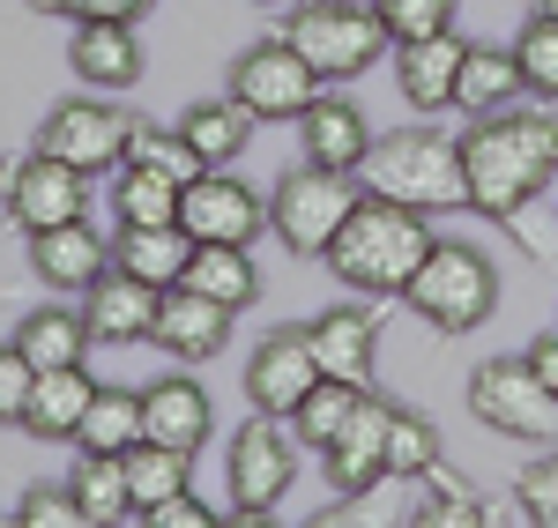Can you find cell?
Wrapping results in <instances>:
<instances>
[{
    "instance_id": "cell-1",
    "label": "cell",
    "mask_w": 558,
    "mask_h": 528,
    "mask_svg": "<svg viewBox=\"0 0 558 528\" xmlns=\"http://www.w3.org/2000/svg\"><path fill=\"white\" fill-rule=\"evenodd\" d=\"M462 179L476 217L521 223V209L558 186V112H476V127L462 134Z\"/></svg>"
},
{
    "instance_id": "cell-2",
    "label": "cell",
    "mask_w": 558,
    "mask_h": 528,
    "mask_svg": "<svg viewBox=\"0 0 558 528\" xmlns=\"http://www.w3.org/2000/svg\"><path fill=\"white\" fill-rule=\"evenodd\" d=\"M432 238L439 231L425 223V209L387 201V194H357V209L343 217L336 246H328V268H336V283L357 291V298H402L410 275L425 268Z\"/></svg>"
},
{
    "instance_id": "cell-3",
    "label": "cell",
    "mask_w": 558,
    "mask_h": 528,
    "mask_svg": "<svg viewBox=\"0 0 558 528\" xmlns=\"http://www.w3.org/2000/svg\"><path fill=\"white\" fill-rule=\"evenodd\" d=\"M365 194H387V201H410V209H470V179H462V142L439 127H395L373 134L365 149Z\"/></svg>"
},
{
    "instance_id": "cell-4",
    "label": "cell",
    "mask_w": 558,
    "mask_h": 528,
    "mask_svg": "<svg viewBox=\"0 0 558 528\" xmlns=\"http://www.w3.org/2000/svg\"><path fill=\"white\" fill-rule=\"evenodd\" d=\"M402 306L417 312L425 328H439V335H470V328H484L499 312V268L470 238H432V254L410 275Z\"/></svg>"
},
{
    "instance_id": "cell-5",
    "label": "cell",
    "mask_w": 558,
    "mask_h": 528,
    "mask_svg": "<svg viewBox=\"0 0 558 528\" xmlns=\"http://www.w3.org/2000/svg\"><path fill=\"white\" fill-rule=\"evenodd\" d=\"M365 179L357 172H328V164H291V172L268 186V231L283 238V254L299 261H328L343 217L357 209Z\"/></svg>"
},
{
    "instance_id": "cell-6",
    "label": "cell",
    "mask_w": 558,
    "mask_h": 528,
    "mask_svg": "<svg viewBox=\"0 0 558 528\" xmlns=\"http://www.w3.org/2000/svg\"><path fill=\"white\" fill-rule=\"evenodd\" d=\"M283 38L313 60L320 83H357V75L380 67V52H387V30H380V15H373V0H291Z\"/></svg>"
},
{
    "instance_id": "cell-7",
    "label": "cell",
    "mask_w": 558,
    "mask_h": 528,
    "mask_svg": "<svg viewBox=\"0 0 558 528\" xmlns=\"http://www.w3.org/2000/svg\"><path fill=\"white\" fill-rule=\"evenodd\" d=\"M223 484H231V521L260 528L283 506V491L299 484V432H283V417L254 409L223 446Z\"/></svg>"
},
{
    "instance_id": "cell-8",
    "label": "cell",
    "mask_w": 558,
    "mask_h": 528,
    "mask_svg": "<svg viewBox=\"0 0 558 528\" xmlns=\"http://www.w3.org/2000/svg\"><path fill=\"white\" fill-rule=\"evenodd\" d=\"M470 417L499 440H529V446H551L558 440V395L529 372V357H484L470 372Z\"/></svg>"
},
{
    "instance_id": "cell-9",
    "label": "cell",
    "mask_w": 558,
    "mask_h": 528,
    "mask_svg": "<svg viewBox=\"0 0 558 528\" xmlns=\"http://www.w3.org/2000/svg\"><path fill=\"white\" fill-rule=\"evenodd\" d=\"M128 127H134L128 105H120L112 89H89V97H60V105L45 112L38 134H31V149L75 164V172H112V164L128 157Z\"/></svg>"
},
{
    "instance_id": "cell-10",
    "label": "cell",
    "mask_w": 558,
    "mask_h": 528,
    "mask_svg": "<svg viewBox=\"0 0 558 528\" xmlns=\"http://www.w3.org/2000/svg\"><path fill=\"white\" fill-rule=\"evenodd\" d=\"M0 209H8V223L23 238L45 231V223H75V217H89V172L45 157V149L0 157Z\"/></svg>"
},
{
    "instance_id": "cell-11",
    "label": "cell",
    "mask_w": 558,
    "mask_h": 528,
    "mask_svg": "<svg viewBox=\"0 0 558 528\" xmlns=\"http://www.w3.org/2000/svg\"><path fill=\"white\" fill-rule=\"evenodd\" d=\"M223 89H231V97H239L254 120H299V112H305V105H313L328 83L313 75V60H305L299 45L276 30V38L246 45V52L231 60V83H223Z\"/></svg>"
},
{
    "instance_id": "cell-12",
    "label": "cell",
    "mask_w": 558,
    "mask_h": 528,
    "mask_svg": "<svg viewBox=\"0 0 558 528\" xmlns=\"http://www.w3.org/2000/svg\"><path fill=\"white\" fill-rule=\"evenodd\" d=\"M179 223L202 238V246H254L268 231V194L246 186L231 164H209L179 186Z\"/></svg>"
},
{
    "instance_id": "cell-13",
    "label": "cell",
    "mask_w": 558,
    "mask_h": 528,
    "mask_svg": "<svg viewBox=\"0 0 558 528\" xmlns=\"http://www.w3.org/2000/svg\"><path fill=\"white\" fill-rule=\"evenodd\" d=\"M320 380H328V372H320V357H313V335L291 328V320L268 328L254 343V357H246V402L268 409V417H283V425H291V409H299Z\"/></svg>"
},
{
    "instance_id": "cell-14",
    "label": "cell",
    "mask_w": 558,
    "mask_h": 528,
    "mask_svg": "<svg viewBox=\"0 0 558 528\" xmlns=\"http://www.w3.org/2000/svg\"><path fill=\"white\" fill-rule=\"evenodd\" d=\"M112 268V238L97 231L89 217L75 223H45V231H31V275H38L52 298H83L89 283Z\"/></svg>"
},
{
    "instance_id": "cell-15",
    "label": "cell",
    "mask_w": 558,
    "mask_h": 528,
    "mask_svg": "<svg viewBox=\"0 0 558 528\" xmlns=\"http://www.w3.org/2000/svg\"><path fill=\"white\" fill-rule=\"evenodd\" d=\"M387 425H395V402H380L373 388H365V395H357V409H350V425H343L328 446H320L328 491L357 499V491L380 484V477H387Z\"/></svg>"
},
{
    "instance_id": "cell-16",
    "label": "cell",
    "mask_w": 558,
    "mask_h": 528,
    "mask_svg": "<svg viewBox=\"0 0 558 528\" xmlns=\"http://www.w3.org/2000/svg\"><path fill=\"white\" fill-rule=\"evenodd\" d=\"M231 320H239V312L216 306L209 291L172 283V291L157 298V328H149V343H157L165 357H179V365H209V357H223V343H231Z\"/></svg>"
},
{
    "instance_id": "cell-17",
    "label": "cell",
    "mask_w": 558,
    "mask_h": 528,
    "mask_svg": "<svg viewBox=\"0 0 558 528\" xmlns=\"http://www.w3.org/2000/svg\"><path fill=\"white\" fill-rule=\"evenodd\" d=\"M291 127H299L305 164H328V172H357L365 149H373V120L357 112V97H343V83H328Z\"/></svg>"
},
{
    "instance_id": "cell-18",
    "label": "cell",
    "mask_w": 558,
    "mask_h": 528,
    "mask_svg": "<svg viewBox=\"0 0 558 528\" xmlns=\"http://www.w3.org/2000/svg\"><path fill=\"white\" fill-rule=\"evenodd\" d=\"M216 432V409H209V388L194 372H165L142 388V440H165L179 454H202Z\"/></svg>"
},
{
    "instance_id": "cell-19",
    "label": "cell",
    "mask_w": 558,
    "mask_h": 528,
    "mask_svg": "<svg viewBox=\"0 0 558 528\" xmlns=\"http://www.w3.org/2000/svg\"><path fill=\"white\" fill-rule=\"evenodd\" d=\"M157 283H142L128 268H105L97 283L83 291V312H89V335L105 343V351H128V343H149V328H157Z\"/></svg>"
},
{
    "instance_id": "cell-20",
    "label": "cell",
    "mask_w": 558,
    "mask_h": 528,
    "mask_svg": "<svg viewBox=\"0 0 558 528\" xmlns=\"http://www.w3.org/2000/svg\"><path fill=\"white\" fill-rule=\"evenodd\" d=\"M313 335V357L328 380H350V388H373V357H380V312L373 306H328L305 320Z\"/></svg>"
},
{
    "instance_id": "cell-21",
    "label": "cell",
    "mask_w": 558,
    "mask_h": 528,
    "mask_svg": "<svg viewBox=\"0 0 558 528\" xmlns=\"http://www.w3.org/2000/svg\"><path fill=\"white\" fill-rule=\"evenodd\" d=\"M68 67H75V83L83 89H134L142 83V38H134V23H105V15H89L75 23V38H68Z\"/></svg>"
},
{
    "instance_id": "cell-22",
    "label": "cell",
    "mask_w": 558,
    "mask_h": 528,
    "mask_svg": "<svg viewBox=\"0 0 558 528\" xmlns=\"http://www.w3.org/2000/svg\"><path fill=\"white\" fill-rule=\"evenodd\" d=\"M462 52H470V45L454 38V30L395 45V89H402V105H410V112H447V105H454V83H462Z\"/></svg>"
},
{
    "instance_id": "cell-23",
    "label": "cell",
    "mask_w": 558,
    "mask_h": 528,
    "mask_svg": "<svg viewBox=\"0 0 558 528\" xmlns=\"http://www.w3.org/2000/svg\"><path fill=\"white\" fill-rule=\"evenodd\" d=\"M194 231L186 223H120L112 231V268H128V275H142V283H157V291H172L179 275H186V261H194Z\"/></svg>"
},
{
    "instance_id": "cell-24",
    "label": "cell",
    "mask_w": 558,
    "mask_h": 528,
    "mask_svg": "<svg viewBox=\"0 0 558 528\" xmlns=\"http://www.w3.org/2000/svg\"><path fill=\"white\" fill-rule=\"evenodd\" d=\"M89 395H97V380H89L83 365H52V372H38V380H31V402H23V425H15V432H31V440H68V446H75Z\"/></svg>"
},
{
    "instance_id": "cell-25",
    "label": "cell",
    "mask_w": 558,
    "mask_h": 528,
    "mask_svg": "<svg viewBox=\"0 0 558 528\" xmlns=\"http://www.w3.org/2000/svg\"><path fill=\"white\" fill-rule=\"evenodd\" d=\"M89 343H97V335H89L83 306H52V298H45V306H31L23 320H15V351L31 357L38 372H52V365H83Z\"/></svg>"
},
{
    "instance_id": "cell-26",
    "label": "cell",
    "mask_w": 558,
    "mask_h": 528,
    "mask_svg": "<svg viewBox=\"0 0 558 528\" xmlns=\"http://www.w3.org/2000/svg\"><path fill=\"white\" fill-rule=\"evenodd\" d=\"M254 112L223 89V97H202V105H186L179 112V134H186V149L202 157V164H239L246 157V142H254Z\"/></svg>"
},
{
    "instance_id": "cell-27",
    "label": "cell",
    "mask_w": 558,
    "mask_h": 528,
    "mask_svg": "<svg viewBox=\"0 0 558 528\" xmlns=\"http://www.w3.org/2000/svg\"><path fill=\"white\" fill-rule=\"evenodd\" d=\"M68 484H75V499H83V521H89V528L134 521L128 454H97V446H75V469H68Z\"/></svg>"
},
{
    "instance_id": "cell-28",
    "label": "cell",
    "mask_w": 558,
    "mask_h": 528,
    "mask_svg": "<svg viewBox=\"0 0 558 528\" xmlns=\"http://www.w3.org/2000/svg\"><path fill=\"white\" fill-rule=\"evenodd\" d=\"M529 89H521V60L514 45H470L462 52V83H454V105L462 112H507V105H521Z\"/></svg>"
},
{
    "instance_id": "cell-29",
    "label": "cell",
    "mask_w": 558,
    "mask_h": 528,
    "mask_svg": "<svg viewBox=\"0 0 558 528\" xmlns=\"http://www.w3.org/2000/svg\"><path fill=\"white\" fill-rule=\"evenodd\" d=\"M194 484V454H179L165 440H134L128 446V491H134V521H149L172 491Z\"/></svg>"
},
{
    "instance_id": "cell-30",
    "label": "cell",
    "mask_w": 558,
    "mask_h": 528,
    "mask_svg": "<svg viewBox=\"0 0 558 528\" xmlns=\"http://www.w3.org/2000/svg\"><path fill=\"white\" fill-rule=\"evenodd\" d=\"M179 283H194V291H209L216 306L246 312L260 298V268L246 246H194V261H186V275Z\"/></svg>"
},
{
    "instance_id": "cell-31",
    "label": "cell",
    "mask_w": 558,
    "mask_h": 528,
    "mask_svg": "<svg viewBox=\"0 0 558 528\" xmlns=\"http://www.w3.org/2000/svg\"><path fill=\"white\" fill-rule=\"evenodd\" d=\"M142 440V388H97L83 409V432H75V446H97V454H128V446Z\"/></svg>"
},
{
    "instance_id": "cell-32",
    "label": "cell",
    "mask_w": 558,
    "mask_h": 528,
    "mask_svg": "<svg viewBox=\"0 0 558 528\" xmlns=\"http://www.w3.org/2000/svg\"><path fill=\"white\" fill-rule=\"evenodd\" d=\"M179 186L186 179H172V172L120 164V179H112V217L120 223H179Z\"/></svg>"
},
{
    "instance_id": "cell-33",
    "label": "cell",
    "mask_w": 558,
    "mask_h": 528,
    "mask_svg": "<svg viewBox=\"0 0 558 528\" xmlns=\"http://www.w3.org/2000/svg\"><path fill=\"white\" fill-rule=\"evenodd\" d=\"M439 462H447V446H439V425H432L425 409H402V402H395V425H387V477H410V484H425Z\"/></svg>"
},
{
    "instance_id": "cell-34",
    "label": "cell",
    "mask_w": 558,
    "mask_h": 528,
    "mask_svg": "<svg viewBox=\"0 0 558 528\" xmlns=\"http://www.w3.org/2000/svg\"><path fill=\"white\" fill-rule=\"evenodd\" d=\"M357 395H365V388H350V380H320V388H313V395L291 409V432H299V446H313V454H320V446H328V440L350 425Z\"/></svg>"
},
{
    "instance_id": "cell-35",
    "label": "cell",
    "mask_w": 558,
    "mask_h": 528,
    "mask_svg": "<svg viewBox=\"0 0 558 528\" xmlns=\"http://www.w3.org/2000/svg\"><path fill=\"white\" fill-rule=\"evenodd\" d=\"M514 60H521V89L536 105H558V15H529L521 23Z\"/></svg>"
},
{
    "instance_id": "cell-36",
    "label": "cell",
    "mask_w": 558,
    "mask_h": 528,
    "mask_svg": "<svg viewBox=\"0 0 558 528\" xmlns=\"http://www.w3.org/2000/svg\"><path fill=\"white\" fill-rule=\"evenodd\" d=\"M120 164H149V172H172V179L209 172V164L186 149V134L165 127V120H134V127H128V157H120Z\"/></svg>"
},
{
    "instance_id": "cell-37",
    "label": "cell",
    "mask_w": 558,
    "mask_h": 528,
    "mask_svg": "<svg viewBox=\"0 0 558 528\" xmlns=\"http://www.w3.org/2000/svg\"><path fill=\"white\" fill-rule=\"evenodd\" d=\"M373 15H380L387 45H417L454 30V0H373Z\"/></svg>"
},
{
    "instance_id": "cell-38",
    "label": "cell",
    "mask_w": 558,
    "mask_h": 528,
    "mask_svg": "<svg viewBox=\"0 0 558 528\" xmlns=\"http://www.w3.org/2000/svg\"><path fill=\"white\" fill-rule=\"evenodd\" d=\"M15 521H23V528H89L83 521V499H75L68 477H60V484H31L23 499H15Z\"/></svg>"
},
{
    "instance_id": "cell-39",
    "label": "cell",
    "mask_w": 558,
    "mask_h": 528,
    "mask_svg": "<svg viewBox=\"0 0 558 528\" xmlns=\"http://www.w3.org/2000/svg\"><path fill=\"white\" fill-rule=\"evenodd\" d=\"M514 506H521V521L558 528V454H544V462H529V469H521Z\"/></svg>"
},
{
    "instance_id": "cell-40",
    "label": "cell",
    "mask_w": 558,
    "mask_h": 528,
    "mask_svg": "<svg viewBox=\"0 0 558 528\" xmlns=\"http://www.w3.org/2000/svg\"><path fill=\"white\" fill-rule=\"evenodd\" d=\"M31 380H38V365L15 351V335L0 343V425H23V402H31Z\"/></svg>"
},
{
    "instance_id": "cell-41",
    "label": "cell",
    "mask_w": 558,
    "mask_h": 528,
    "mask_svg": "<svg viewBox=\"0 0 558 528\" xmlns=\"http://www.w3.org/2000/svg\"><path fill=\"white\" fill-rule=\"evenodd\" d=\"M216 521H223V514H216L209 499H194V484L172 491V499H165V506L149 514V528H216Z\"/></svg>"
},
{
    "instance_id": "cell-42",
    "label": "cell",
    "mask_w": 558,
    "mask_h": 528,
    "mask_svg": "<svg viewBox=\"0 0 558 528\" xmlns=\"http://www.w3.org/2000/svg\"><path fill=\"white\" fill-rule=\"evenodd\" d=\"M157 0H68V15L75 23H89V15H105V23H142Z\"/></svg>"
},
{
    "instance_id": "cell-43",
    "label": "cell",
    "mask_w": 558,
    "mask_h": 528,
    "mask_svg": "<svg viewBox=\"0 0 558 528\" xmlns=\"http://www.w3.org/2000/svg\"><path fill=\"white\" fill-rule=\"evenodd\" d=\"M521 357H529V372H536V380H544V388L558 395V328H551V335H536V343H529Z\"/></svg>"
},
{
    "instance_id": "cell-44",
    "label": "cell",
    "mask_w": 558,
    "mask_h": 528,
    "mask_svg": "<svg viewBox=\"0 0 558 528\" xmlns=\"http://www.w3.org/2000/svg\"><path fill=\"white\" fill-rule=\"evenodd\" d=\"M31 8H38V15H68V0H31Z\"/></svg>"
},
{
    "instance_id": "cell-45",
    "label": "cell",
    "mask_w": 558,
    "mask_h": 528,
    "mask_svg": "<svg viewBox=\"0 0 558 528\" xmlns=\"http://www.w3.org/2000/svg\"><path fill=\"white\" fill-rule=\"evenodd\" d=\"M536 15H558V0H536Z\"/></svg>"
},
{
    "instance_id": "cell-46",
    "label": "cell",
    "mask_w": 558,
    "mask_h": 528,
    "mask_svg": "<svg viewBox=\"0 0 558 528\" xmlns=\"http://www.w3.org/2000/svg\"><path fill=\"white\" fill-rule=\"evenodd\" d=\"M254 8H291V0H254Z\"/></svg>"
},
{
    "instance_id": "cell-47",
    "label": "cell",
    "mask_w": 558,
    "mask_h": 528,
    "mask_svg": "<svg viewBox=\"0 0 558 528\" xmlns=\"http://www.w3.org/2000/svg\"><path fill=\"white\" fill-rule=\"evenodd\" d=\"M0 306H8V283H0Z\"/></svg>"
}]
</instances>
